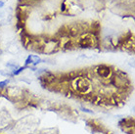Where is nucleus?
<instances>
[{
	"mask_svg": "<svg viewBox=\"0 0 135 134\" xmlns=\"http://www.w3.org/2000/svg\"><path fill=\"white\" fill-rule=\"evenodd\" d=\"M94 37L91 35H86V36L82 37L79 40V46L82 48H89V47L94 46Z\"/></svg>",
	"mask_w": 135,
	"mask_h": 134,
	"instance_id": "nucleus-1",
	"label": "nucleus"
},
{
	"mask_svg": "<svg viewBox=\"0 0 135 134\" xmlns=\"http://www.w3.org/2000/svg\"><path fill=\"white\" fill-rule=\"evenodd\" d=\"M97 73L100 76L102 77H108L109 74H111V70H110V68L107 67V66H100L98 68V70H97Z\"/></svg>",
	"mask_w": 135,
	"mask_h": 134,
	"instance_id": "nucleus-2",
	"label": "nucleus"
},
{
	"mask_svg": "<svg viewBox=\"0 0 135 134\" xmlns=\"http://www.w3.org/2000/svg\"><path fill=\"white\" fill-rule=\"evenodd\" d=\"M76 89L79 92H86L88 90V84L85 82L84 79H79L76 82Z\"/></svg>",
	"mask_w": 135,
	"mask_h": 134,
	"instance_id": "nucleus-3",
	"label": "nucleus"
},
{
	"mask_svg": "<svg viewBox=\"0 0 135 134\" xmlns=\"http://www.w3.org/2000/svg\"><path fill=\"white\" fill-rule=\"evenodd\" d=\"M64 47L65 48H67V49H69V48H71V47H73V44H71V41H68L67 43L64 45Z\"/></svg>",
	"mask_w": 135,
	"mask_h": 134,
	"instance_id": "nucleus-4",
	"label": "nucleus"
},
{
	"mask_svg": "<svg viewBox=\"0 0 135 134\" xmlns=\"http://www.w3.org/2000/svg\"><path fill=\"white\" fill-rule=\"evenodd\" d=\"M7 82H8V81H3V82H0V87H2V86H4V85H6Z\"/></svg>",
	"mask_w": 135,
	"mask_h": 134,
	"instance_id": "nucleus-5",
	"label": "nucleus"
},
{
	"mask_svg": "<svg viewBox=\"0 0 135 134\" xmlns=\"http://www.w3.org/2000/svg\"><path fill=\"white\" fill-rule=\"evenodd\" d=\"M3 5V3H0V6H2Z\"/></svg>",
	"mask_w": 135,
	"mask_h": 134,
	"instance_id": "nucleus-6",
	"label": "nucleus"
}]
</instances>
